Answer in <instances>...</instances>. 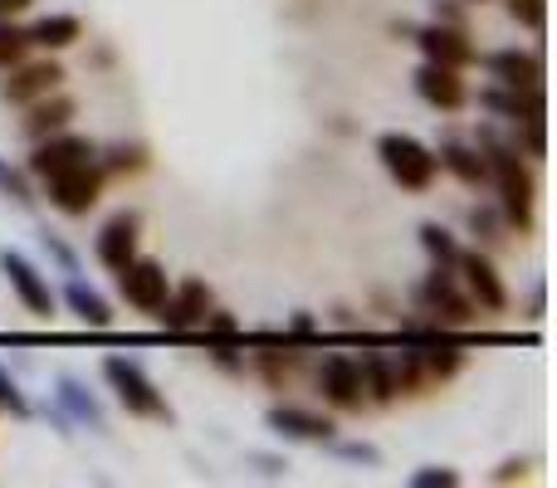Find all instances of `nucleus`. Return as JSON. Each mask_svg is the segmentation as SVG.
<instances>
[{
  "label": "nucleus",
  "mask_w": 557,
  "mask_h": 488,
  "mask_svg": "<svg viewBox=\"0 0 557 488\" xmlns=\"http://www.w3.org/2000/svg\"><path fill=\"white\" fill-rule=\"evenodd\" d=\"M474 147H480L484 162H490V182L499 186L504 221L519 225V230H529V225H533V196H539V186H533L529 166H523V152L513 142H499V133H494V127H480V133H474Z\"/></svg>",
  "instance_id": "obj_1"
},
{
  "label": "nucleus",
  "mask_w": 557,
  "mask_h": 488,
  "mask_svg": "<svg viewBox=\"0 0 557 488\" xmlns=\"http://www.w3.org/2000/svg\"><path fill=\"white\" fill-rule=\"evenodd\" d=\"M411 298L435 327H445V333H455V327H474V317H480L474 298L465 293V284L455 278V264H431V274L411 288Z\"/></svg>",
  "instance_id": "obj_2"
},
{
  "label": "nucleus",
  "mask_w": 557,
  "mask_h": 488,
  "mask_svg": "<svg viewBox=\"0 0 557 488\" xmlns=\"http://www.w3.org/2000/svg\"><path fill=\"white\" fill-rule=\"evenodd\" d=\"M376 162L386 166V176H392L401 191H431L435 176H441V162H435V152L421 142V137L411 133H382L376 137Z\"/></svg>",
  "instance_id": "obj_3"
},
{
  "label": "nucleus",
  "mask_w": 557,
  "mask_h": 488,
  "mask_svg": "<svg viewBox=\"0 0 557 488\" xmlns=\"http://www.w3.org/2000/svg\"><path fill=\"white\" fill-rule=\"evenodd\" d=\"M103 381L113 386L117 405H123L127 415H143V421H172L166 396L157 391V381L133 362V356H108V362H103Z\"/></svg>",
  "instance_id": "obj_4"
},
{
  "label": "nucleus",
  "mask_w": 557,
  "mask_h": 488,
  "mask_svg": "<svg viewBox=\"0 0 557 488\" xmlns=\"http://www.w3.org/2000/svg\"><path fill=\"white\" fill-rule=\"evenodd\" d=\"M45 196H49V205H54V211L88 215L98 205V196H103V166H98V157H94V162L69 166V172H59V176H49Z\"/></svg>",
  "instance_id": "obj_5"
},
{
  "label": "nucleus",
  "mask_w": 557,
  "mask_h": 488,
  "mask_svg": "<svg viewBox=\"0 0 557 488\" xmlns=\"http://www.w3.org/2000/svg\"><path fill=\"white\" fill-rule=\"evenodd\" d=\"M455 274H460L465 293L474 298V308H484V313H504V308H509V288H504V278H499V268H494L490 254L460 249V254H455Z\"/></svg>",
  "instance_id": "obj_6"
},
{
  "label": "nucleus",
  "mask_w": 557,
  "mask_h": 488,
  "mask_svg": "<svg viewBox=\"0 0 557 488\" xmlns=\"http://www.w3.org/2000/svg\"><path fill=\"white\" fill-rule=\"evenodd\" d=\"M117 293H123L127 303L137 308V313H157V303H162V298L172 293V278H166V264H157V259L133 254L123 268H117Z\"/></svg>",
  "instance_id": "obj_7"
},
{
  "label": "nucleus",
  "mask_w": 557,
  "mask_h": 488,
  "mask_svg": "<svg viewBox=\"0 0 557 488\" xmlns=\"http://www.w3.org/2000/svg\"><path fill=\"white\" fill-rule=\"evenodd\" d=\"M215 308V293L211 284H201V278H186L182 288H172V293L157 303V323L166 327V333H191V327H201V317Z\"/></svg>",
  "instance_id": "obj_8"
},
{
  "label": "nucleus",
  "mask_w": 557,
  "mask_h": 488,
  "mask_svg": "<svg viewBox=\"0 0 557 488\" xmlns=\"http://www.w3.org/2000/svg\"><path fill=\"white\" fill-rule=\"evenodd\" d=\"M318 386H323V401L337 405V411H357L367 405V386H362V356L333 352L318 366Z\"/></svg>",
  "instance_id": "obj_9"
},
{
  "label": "nucleus",
  "mask_w": 557,
  "mask_h": 488,
  "mask_svg": "<svg viewBox=\"0 0 557 488\" xmlns=\"http://www.w3.org/2000/svg\"><path fill=\"white\" fill-rule=\"evenodd\" d=\"M94 157H98V152H94V142L64 127V133L39 137V142H35V152H29V176L49 182V176L69 172V166H78V162H94Z\"/></svg>",
  "instance_id": "obj_10"
},
{
  "label": "nucleus",
  "mask_w": 557,
  "mask_h": 488,
  "mask_svg": "<svg viewBox=\"0 0 557 488\" xmlns=\"http://www.w3.org/2000/svg\"><path fill=\"white\" fill-rule=\"evenodd\" d=\"M0 274L10 278L15 298L29 308V313H35V317H54V288H49V278L39 274V268L29 264L25 254H15V249H0Z\"/></svg>",
  "instance_id": "obj_11"
},
{
  "label": "nucleus",
  "mask_w": 557,
  "mask_h": 488,
  "mask_svg": "<svg viewBox=\"0 0 557 488\" xmlns=\"http://www.w3.org/2000/svg\"><path fill=\"white\" fill-rule=\"evenodd\" d=\"M5 84H0V98L5 103H35V98H45V93H54L59 84H64V68L54 64V59H20L15 68H5Z\"/></svg>",
  "instance_id": "obj_12"
},
{
  "label": "nucleus",
  "mask_w": 557,
  "mask_h": 488,
  "mask_svg": "<svg viewBox=\"0 0 557 488\" xmlns=\"http://www.w3.org/2000/svg\"><path fill=\"white\" fill-rule=\"evenodd\" d=\"M411 39L421 45V54L431 59V64H450V68H470L474 59H480V49L470 45V29H455V25H421L411 29Z\"/></svg>",
  "instance_id": "obj_13"
},
{
  "label": "nucleus",
  "mask_w": 557,
  "mask_h": 488,
  "mask_svg": "<svg viewBox=\"0 0 557 488\" xmlns=\"http://www.w3.org/2000/svg\"><path fill=\"white\" fill-rule=\"evenodd\" d=\"M460 74H465V68L431 64V59H425V64L411 74V84H416V93H421L431 108H441V113H455V108L470 103V88H465Z\"/></svg>",
  "instance_id": "obj_14"
},
{
  "label": "nucleus",
  "mask_w": 557,
  "mask_h": 488,
  "mask_svg": "<svg viewBox=\"0 0 557 488\" xmlns=\"http://www.w3.org/2000/svg\"><path fill=\"white\" fill-rule=\"evenodd\" d=\"M480 108L504 123H543V88H509V84H490L480 88Z\"/></svg>",
  "instance_id": "obj_15"
},
{
  "label": "nucleus",
  "mask_w": 557,
  "mask_h": 488,
  "mask_svg": "<svg viewBox=\"0 0 557 488\" xmlns=\"http://www.w3.org/2000/svg\"><path fill=\"white\" fill-rule=\"evenodd\" d=\"M494 84L509 88H543V49H490L484 54Z\"/></svg>",
  "instance_id": "obj_16"
},
{
  "label": "nucleus",
  "mask_w": 557,
  "mask_h": 488,
  "mask_svg": "<svg viewBox=\"0 0 557 488\" xmlns=\"http://www.w3.org/2000/svg\"><path fill=\"white\" fill-rule=\"evenodd\" d=\"M137 240H143V215L137 211H117L113 221L103 225V230H98V259H103V268H123L127 259L137 254Z\"/></svg>",
  "instance_id": "obj_17"
},
{
  "label": "nucleus",
  "mask_w": 557,
  "mask_h": 488,
  "mask_svg": "<svg viewBox=\"0 0 557 488\" xmlns=\"http://www.w3.org/2000/svg\"><path fill=\"white\" fill-rule=\"evenodd\" d=\"M270 430L284 435V440H304V445H333L337 425L318 411H304V405H274L270 411Z\"/></svg>",
  "instance_id": "obj_18"
},
{
  "label": "nucleus",
  "mask_w": 557,
  "mask_h": 488,
  "mask_svg": "<svg viewBox=\"0 0 557 488\" xmlns=\"http://www.w3.org/2000/svg\"><path fill=\"white\" fill-rule=\"evenodd\" d=\"M29 108V117L20 123V133L29 137V142H39V137H54V133H64L69 123H74V98H64L54 88V93H45V98H35V103H25Z\"/></svg>",
  "instance_id": "obj_19"
},
{
  "label": "nucleus",
  "mask_w": 557,
  "mask_h": 488,
  "mask_svg": "<svg viewBox=\"0 0 557 488\" xmlns=\"http://www.w3.org/2000/svg\"><path fill=\"white\" fill-rule=\"evenodd\" d=\"M25 35H29V49H49V54H59V49L78 45V35H84V20L54 10V15H39L35 25L25 29Z\"/></svg>",
  "instance_id": "obj_20"
},
{
  "label": "nucleus",
  "mask_w": 557,
  "mask_h": 488,
  "mask_svg": "<svg viewBox=\"0 0 557 488\" xmlns=\"http://www.w3.org/2000/svg\"><path fill=\"white\" fill-rule=\"evenodd\" d=\"M64 303H69V313H74L78 323H88V327H113V308H108V298L98 293V288H88L78 274H69Z\"/></svg>",
  "instance_id": "obj_21"
},
{
  "label": "nucleus",
  "mask_w": 557,
  "mask_h": 488,
  "mask_svg": "<svg viewBox=\"0 0 557 488\" xmlns=\"http://www.w3.org/2000/svg\"><path fill=\"white\" fill-rule=\"evenodd\" d=\"M435 162H441L445 172H450L455 182H465V186H484V182H490V162H484V152H480V147L445 142L441 152H435Z\"/></svg>",
  "instance_id": "obj_22"
},
{
  "label": "nucleus",
  "mask_w": 557,
  "mask_h": 488,
  "mask_svg": "<svg viewBox=\"0 0 557 488\" xmlns=\"http://www.w3.org/2000/svg\"><path fill=\"white\" fill-rule=\"evenodd\" d=\"M59 411H64L74 425H94V430H103V405L84 391L78 376H59Z\"/></svg>",
  "instance_id": "obj_23"
},
{
  "label": "nucleus",
  "mask_w": 557,
  "mask_h": 488,
  "mask_svg": "<svg viewBox=\"0 0 557 488\" xmlns=\"http://www.w3.org/2000/svg\"><path fill=\"white\" fill-rule=\"evenodd\" d=\"M416 362H421V376L425 381H450L455 372L465 366V356L445 342H431V347H416Z\"/></svg>",
  "instance_id": "obj_24"
},
{
  "label": "nucleus",
  "mask_w": 557,
  "mask_h": 488,
  "mask_svg": "<svg viewBox=\"0 0 557 488\" xmlns=\"http://www.w3.org/2000/svg\"><path fill=\"white\" fill-rule=\"evenodd\" d=\"M362 386H367V401H372V405L396 401V386H392V372H386V356L382 352L362 356Z\"/></svg>",
  "instance_id": "obj_25"
},
{
  "label": "nucleus",
  "mask_w": 557,
  "mask_h": 488,
  "mask_svg": "<svg viewBox=\"0 0 557 488\" xmlns=\"http://www.w3.org/2000/svg\"><path fill=\"white\" fill-rule=\"evenodd\" d=\"M421 245H425V254H431L435 264H455V254H460L455 235L445 230V225H435V221H425V225H421Z\"/></svg>",
  "instance_id": "obj_26"
},
{
  "label": "nucleus",
  "mask_w": 557,
  "mask_h": 488,
  "mask_svg": "<svg viewBox=\"0 0 557 488\" xmlns=\"http://www.w3.org/2000/svg\"><path fill=\"white\" fill-rule=\"evenodd\" d=\"M25 54H29V35L15 20H0V68H15Z\"/></svg>",
  "instance_id": "obj_27"
},
{
  "label": "nucleus",
  "mask_w": 557,
  "mask_h": 488,
  "mask_svg": "<svg viewBox=\"0 0 557 488\" xmlns=\"http://www.w3.org/2000/svg\"><path fill=\"white\" fill-rule=\"evenodd\" d=\"M0 196H5V201H15L20 211H29V205H35V191H29L25 172H15V166H5V162H0Z\"/></svg>",
  "instance_id": "obj_28"
},
{
  "label": "nucleus",
  "mask_w": 557,
  "mask_h": 488,
  "mask_svg": "<svg viewBox=\"0 0 557 488\" xmlns=\"http://www.w3.org/2000/svg\"><path fill=\"white\" fill-rule=\"evenodd\" d=\"M98 166H103V172H143V166H147V152H143V147L117 142V147H108V157H103Z\"/></svg>",
  "instance_id": "obj_29"
},
{
  "label": "nucleus",
  "mask_w": 557,
  "mask_h": 488,
  "mask_svg": "<svg viewBox=\"0 0 557 488\" xmlns=\"http://www.w3.org/2000/svg\"><path fill=\"white\" fill-rule=\"evenodd\" d=\"M509 15L519 20L523 29L543 35V20H548V0H509Z\"/></svg>",
  "instance_id": "obj_30"
},
{
  "label": "nucleus",
  "mask_w": 557,
  "mask_h": 488,
  "mask_svg": "<svg viewBox=\"0 0 557 488\" xmlns=\"http://www.w3.org/2000/svg\"><path fill=\"white\" fill-rule=\"evenodd\" d=\"M519 152H529L533 162H543L548 157V137H543V123H519Z\"/></svg>",
  "instance_id": "obj_31"
},
{
  "label": "nucleus",
  "mask_w": 557,
  "mask_h": 488,
  "mask_svg": "<svg viewBox=\"0 0 557 488\" xmlns=\"http://www.w3.org/2000/svg\"><path fill=\"white\" fill-rule=\"evenodd\" d=\"M460 484V470H445V464H431V470H416L411 488H455Z\"/></svg>",
  "instance_id": "obj_32"
},
{
  "label": "nucleus",
  "mask_w": 557,
  "mask_h": 488,
  "mask_svg": "<svg viewBox=\"0 0 557 488\" xmlns=\"http://www.w3.org/2000/svg\"><path fill=\"white\" fill-rule=\"evenodd\" d=\"M255 356H260V372L270 376L274 386L284 381V376H288V372H294V366H298V356H294V352H255Z\"/></svg>",
  "instance_id": "obj_33"
},
{
  "label": "nucleus",
  "mask_w": 557,
  "mask_h": 488,
  "mask_svg": "<svg viewBox=\"0 0 557 488\" xmlns=\"http://www.w3.org/2000/svg\"><path fill=\"white\" fill-rule=\"evenodd\" d=\"M431 20H435V25L470 29V15H465V5H460V0H431Z\"/></svg>",
  "instance_id": "obj_34"
},
{
  "label": "nucleus",
  "mask_w": 557,
  "mask_h": 488,
  "mask_svg": "<svg viewBox=\"0 0 557 488\" xmlns=\"http://www.w3.org/2000/svg\"><path fill=\"white\" fill-rule=\"evenodd\" d=\"M39 245H45V254L54 259V264L64 268V274H78V259H74V249H69L64 240H59V235H49V230H45V235H39Z\"/></svg>",
  "instance_id": "obj_35"
},
{
  "label": "nucleus",
  "mask_w": 557,
  "mask_h": 488,
  "mask_svg": "<svg viewBox=\"0 0 557 488\" xmlns=\"http://www.w3.org/2000/svg\"><path fill=\"white\" fill-rule=\"evenodd\" d=\"M470 230H474V240L494 245V240H499V215H494V211H480V205H474V211H470Z\"/></svg>",
  "instance_id": "obj_36"
},
{
  "label": "nucleus",
  "mask_w": 557,
  "mask_h": 488,
  "mask_svg": "<svg viewBox=\"0 0 557 488\" xmlns=\"http://www.w3.org/2000/svg\"><path fill=\"white\" fill-rule=\"evenodd\" d=\"M0 411H10V415H29V401L20 396V386L10 381L5 372H0Z\"/></svg>",
  "instance_id": "obj_37"
},
{
  "label": "nucleus",
  "mask_w": 557,
  "mask_h": 488,
  "mask_svg": "<svg viewBox=\"0 0 557 488\" xmlns=\"http://www.w3.org/2000/svg\"><path fill=\"white\" fill-rule=\"evenodd\" d=\"M337 454H343V460H357V464H382V450H376V445H362V440L337 445Z\"/></svg>",
  "instance_id": "obj_38"
},
{
  "label": "nucleus",
  "mask_w": 557,
  "mask_h": 488,
  "mask_svg": "<svg viewBox=\"0 0 557 488\" xmlns=\"http://www.w3.org/2000/svg\"><path fill=\"white\" fill-rule=\"evenodd\" d=\"M318 333H323V327H318L308 313H294V323H288V337H318Z\"/></svg>",
  "instance_id": "obj_39"
},
{
  "label": "nucleus",
  "mask_w": 557,
  "mask_h": 488,
  "mask_svg": "<svg viewBox=\"0 0 557 488\" xmlns=\"http://www.w3.org/2000/svg\"><path fill=\"white\" fill-rule=\"evenodd\" d=\"M29 5H35V0H0V20H15V15H25Z\"/></svg>",
  "instance_id": "obj_40"
},
{
  "label": "nucleus",
  "mask_w": 557,
  "mask_h": 488,
  "mask_svg": "<svg viewBox=\"0 0 557 488\" xmlns=\"http://www.w3.org/2000/svg\"><path fill=\"white\" fill-rule=\"evenodd\" d=\"M519 474H523V460H509L499 474H494V479H499V484H509V479H519Z\"/></svg>",
  "instance_id": "obj_41"
}]
</instances>
